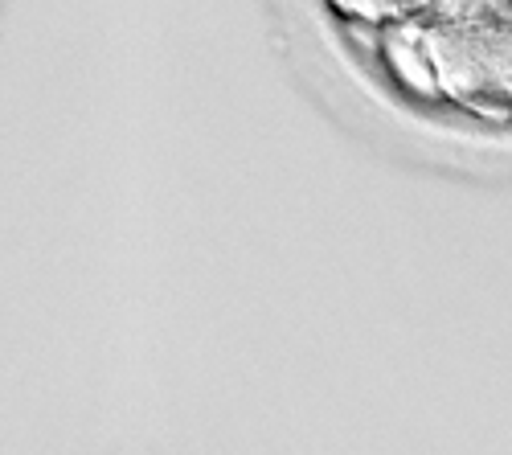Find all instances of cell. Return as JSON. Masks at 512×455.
<instances>
[{"label": "cell", "mask_w": 512, "mask_h": 455, "mask_svg": "<svg viewBox=\"0 0 512 455\" xmlns=\"http://www.w3.org/2000/svg\"><path fill=\"white\" fill-rule=\"evenodd\" d=\"M381 54H386V66L394 70V78L402 82L410 95L439 99L435 66H431V54H426L422 25L414 17H398V21L381 25Z\"/></svg>", "instance_id": "cell-2"}, {"label": "cell", "mask_w": 512, "mask_h": 455, "mask_svg": "<svg viewBox=\"0 0 512 455\" xmlns=\"http://www.w3.org/2000/svg\"><path fill=\"white\" fill-rule=\"evenodd\" d=\"M402 17L414 21H443V17H472L492 9H512V0H398Z\"/></svg>", "instance_id": "cell-3"}, {"label": "cell", "mask_w": 512, "mask_h": 455, "mask_svg": "<svg viewBox=\"0 0 512 455\" xmlns=\"http://www.w3.org/2000/svg\"><path fill=\"white\" fill-rule=\"evenodd\" d=\"M328 5H332L340 17L365 21V25H386V21H398V17H402L398 0H328Z\"/></svg>", "instance_id": "cell-4"}, {"label": "cell", "mask_w": 512, "mask_h": 455, "mask_svg": "<svg viewBox=\"0 0 512 455\" xmlns=\"http://www.w3.org/2000/svg\"><path fill=\"white\" fill-rule=\"evenodd\" d=\"M418 25L439 99L480 119H512V9Z\"/></svg>", "instance_id": "cell-1"}]
</instances>
